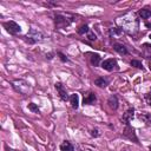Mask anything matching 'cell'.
<instances>
[{
    "mask_svg": "<svg viewBox=\"0 0 151 151\" xmlns=\"http://www.w3.org/2000/svg\"><path fill=\"white\" fill-rule=\"evenodd\" d=\"M14 90L17 92H19L20 94H28L31 92V86L27 81L22 80V79H18V80H14L12 83Z\"/></svg>",
    "mask_w": 151,
    "mask_h": 151,
    "instance_id": "6da1fadb",
    "label": "cell"
},
{
    "mask_svg": "<svg viewBox=\"0 0 151 151\" xmlns=\"http://www.w3.org/2000/svg\"><path fill=\"white\" fill-rule=\"evenodd\" d=\"M24 38H25V40H26L28 44H35L37 41H40V40L44 39V34H42L40 31L35 29V28H31V29L28 31V33H27Z\"/></svg>",
    "mask_w": 151,
    "mask_h": 151,
    "instance_id": "7a4b0ae2",
    "label": "cell"
},
{
    "mask_svg": "<svg viewBox=\"0 0 151 151\" xmlns=\"http://www.w3.org/2000/svg\"><path fill=\"white\" fill-rule=\"evenodd\" d=\"M72 21H73L72 19H68L67 15H64V14H55V17H54V24H55L57 28H65Z\"/></svg>",
    "mask_w": 151,
    "mask_h": 151,
    "instance_id": "3957f363",
    "label": "cell"
},
{
    "mask_svg": "<svg viewBox=\"0 0 151 151\" xmlns=\"http://www.w3.org/2000/svg\"><path fill=\"white\" fill-rule=\"evenodd\" d=\"M101 67L109 72H112V71H116L118 70V64H117V60L113 59V58H110V59H105L104 61H101Z\"/></svg>",
    "mask_w": 151,
    "mask_h": 151,
    "instance_id": "277c9868",
    "label": "cell"
},
{
    "mask_svg": "<svg viewBox=\"0 0 151 151\" xmlns=\"http://www.w3.org/2000/svg\"><path fill=\"white\" fill-rule=\"evenodd\" d=\"M4 26L6 27V29L11 33V34H18L21 32V27L15 22V21H7L4 24Z\"/></svg>",
    "mask_w": 151,
    "mask_h": 151,
    "instance_id": "5b68a950",
    "label": "cell"
},
{
    "mask_svg": "<svg viewBox=\"0 0 151 151\" xmlns=\"http://www.w3.org/2000/svg\"><path fill=\"white\" fill-rule=\"evenodd\" d=\"M54 87H55V90L58 91V93H59L61 100L66 101L67 99H70V97H68V94H67V92H66V88H65V86H64L61 83H55V84H54Z\"/></svg>",
    "mask_w": 151,
    "mask_h": 151,
    "instance_id": "8992f818",
    "label": "cell"
},
{
    "mask_svg": "<svg viewBox=\"0 0 151 151\" xmlns=\"http://www.w3.org/2000/svg\"><path fill=\"white\" fill-rule=\"evenodd\" d=\"M123 134L125 136V137H127L129 139H133L136 143H138V138H137V136H136V132H134V129L131 126V125H126V127H125V130L123 131Z\"/></svg>",
    "mask_w": 151,
    "mask_h": 151,
    "instance_id": "52a82bcc",
    "label": "cell"
},
{
    "mask_svg": "<svg viewBox=\"0 0 151 151\" xmlns=\"http://www.w3.org/2000/svg\"><path fill=\"white\" fill-rule=\"evenodd\" d=\"M96 99H97V97H96V93H93V92H87V93H85L84 94V99H83V104L84 105H92L94 101H96Z\"/></svg>",
    "mask_w": 151,
    "mask_h": 151,
    "instance_id": "ba28073f",
    "label": "cell"
},
{
    "mask_svg": "<svg viewBox=\"0 0 151 151\" xmlns=\"http://www.w3.org/2000/svg\"><path fill=\"white\" fill-rule=\"evenodd\" d=\"M133 116H134V110L131 107V109H129V110L123 114L122 120L125 123V125H130V122L133 119Z\"/></svg>",
    "mask_w": 151,
    "mask_h": 151,
    "instance_id": "9c48e42d",
    "label": "cell"
},
{
    "mask_svg": "<svg viewBox=\"0 0 151 151\" xmlns=\"http://www.w3.org/2000/svg\"><path fill=\"white\" fill-rule=\"evenodd\" d=\"M113 50H114L116 52H118L119 54H122V55H125V54L129 53V52H127V48H126L123 44H118V42L113 44Z\"/></svg>",
    "mask_w": 151,
    "mask_h": 151,
    "instance_id": "30bf717a",
    "label": "cell"
},
{
    "mask_svg": "<svg viewBox=\"0 0 151 151\" xmlns=\"http://www.w3.org/2000/svg\"><path fill=\"white\" fill-rule=\"evenodd\" d=\"M107 104L112 110H117L118 109V98H117V96H114V94L110 96L109 99H107Z\"/></svg>",
    "mask_w": 151,
    "mask_h": 151,
    "instance_id": "8fae6325",
    "label": "cell"
},
{
    "mask_svg": "<svg viewBox=\"0 0 151 151\" xmlns=\"http://www.w3.org/2000/svg\"><path fill=\"white\" fill-rule=\"evenodd\" d=\"M94 84H96L98 87L104 88V87H106V86L109 85V80H107L106 78H104V77H98V78L94 79Z\"/></svg>",
    "mask_w": 151,
    "mask_h": 151,
    "instance_id": "7c38bea8",
    "label": "cell"
},
{
    "mask_svg": "<svg viewBox=\"0 0 151 151\" xmlns=\"http://www.w3.org/2000/svg\"><path fill=\"white\" fill-rule=\"evenodd\" d=\"M70 103H71V106L73 109H78L79 107V96L77 93H73L70 96Z\"/></svg>",
    "mask_w": 151,
    "mask_h": 151,
    "instance_id": "4fadbf2b",
    "label": "cell"
},
{
    "mask_svg": "<svg viewBox=\"0 0 151 151\" xmlns=\"http://www.w3.org/2000/svg\"><path fill=\"white\" fill-rule=\"evenodd\" d=\"M60 151H74V147L73 145L68 142V140H64L61 144H60Z\"/></svg>",
    "mask_w": 151,
    "mask_h": 151,
    "instance_id": "5bb4252c",
    "label": "cell"
},
{
    "mask_svg": "<svg viewBox=\"0 0 151 151\" xmlns=\"http://www.w3.org/2000/svg\"><path fill=\"white\" fill-rule=\"evenodd\" d=\"M91 57V64L93 65V66H98L99 64H100V57H99V54H97V53H88Z\"/></svg>",
    "mask_w": 151,
    "mask_h": 151,
    "instance_id": "9a60e30c",
    "label": "cell"
},
{
    "mask_svg": "<svg viewBox=\"0 0 151 151\" xmlns=\"http://www.w3.org/2000/svg\"><path fill=\"white\" fill-rule=\"evenodd\" d=\"M138 13H139V15H140L143 19H147V18L151 17V9H147V8H143V9H140Z\"/></svg>",
    "mask_w": 151,
    "mask_h": 151,
    "instance_id": "2e32d148",
    "label": "cell"
},
{
    "mask_svg": "<svg viewBox=\"0 0 151 151\" xmlns=\"http://www.w3.org/2000/svg\"><path fill=\"white\" fill-rule=\"evenodd\" d=\"M139 118H140L143 122H145L146 124L151 125V113H149V112H145V113L140 114V116H139Z\"/></svg>",
    "mask_w": 151,
    "mask_h": 151,
    "instance_id": "e0dca14e",
    "label": "cell"
},
{
    "mask_svg": "<svg viewBox=\"0 0 151 151\" xmlns=\"http://www.w3.org/2000/svg\"><path fill=\"white\" fill-rule=\"evenodd\" d=\"M130 65H131V66H133V67H136V68L143 70V64H142V61H139V60H136V59H133V60H131Z\"/></svg>",
    "mask_w": 151,
    "mask_h": 151,
    "instance_id": "ac0fdd59",
    "label": "cell"
},
{
    "mask_svg": "<svg viewBox=\"0 0 151 151\" xmlns=\"http://www.w3.org/2000/svg\"><path fill=\"white\" fill-rule=\"evenodd\" d=\"M28 110H29V111H32L33 113H39V112H40V111H39L38 105H37V104H34V103H29V104H28Z\"/></svg>",
    "mask_w": 151,
    "mask_h": 151,
    "instance_id": "d6986e66",
    "label": "cell"
},
{
    "mask_svg": "<svg viewBox=\"0 0 151 151\" xmlns=\"http://www.w3.org/2000/svg\"><path fill=\"white\" fill-rule=\"evenodd\" d=\"M88 32H90V28H88L87 25H83V26H80L78 28V33L79 34H85V33H88Z\"/></svg>",
    "mask_w": 151,
    "mask_h": 151,
    "instance_id": "ffe728a7",
    "label": "cell"
},
{
    "mask_svg": "<svg viewBox=\"0 0 151 151\" xmlns=\"http://www.w3.org/2000/svg\"><path fill=\"white\" fill-rule=\"evenodd\" d=\"M123 31H122V28L120 27H114V28H112L111 31H110V33L111 34H120Z\"/></svg>",
    "mask_w": 151,
    "mask_h": 151,
    "instance_id": "44dd1931",
    "label": "cell"
},
{
    "mask_svg": "<svg viewBox=\"0 0 151 151\" xmlns=\"http://www.w3.org/2000/svg\"><path fill=\"white\" fill-rule=\"evenodd\" d=\"M91 136H92V137H99V136H100L99 130H98V129H92V130H91Z\"/></svg>",
    "mask_w": 151,
    "mask_h": 151,
    "instance_id": "7402d4cb",
    "label": "cell"
},
{
    "mask_svg": "<svg viewBox=\"0 0 151 151\" xmlns=\"http://www.w3.org/2000/svg\"><path fill=\"white\" fill-rule=\"evenodd\" d=\"M57 54L59 55V58H60V60H61V61H64V63H66V61H67V58L65 57V54H63L61 52H58Z\"/></svg>",
    "mask_w": 151,
    "mask_h": 151,
    "instance_id": "603a6c76",
    "label": "cell"
},
{
    "mask_svg": "<svg viewBox=\"0 0 151 151\" xmlns=\"http://www.w3.org/2000/svg\"><path fill=\"white\" fill-rule=\"evenodd\" d=\"M88 39L93 41V40H96V39H97V37H96V34H94L93 32H91V31H90V32H88Z\"/></svg>",
    "mask_w": 151,
    "mask_h": 151,
    "instance_id": "cb8c5ba5",
    "label": "cell"
},
{
    "mask_svg": "<svg viewBox=\"0 0 151 151\" xmlns=\"http://www.w3.org/2000/svg\"><path fill=\"white\" fill-rule=\"evenodd\" d=\"M145 100H146V103H147V105H150L151 106V94H145Z\"/></svg>",
    "mask_w": 151,
    "mask_h": 151,
    "instance_id": "d4e9b609",
    "label": "cell"
},
{
    "mask_svg": "<svg viewBox=\"0 0 151 151\" xmlns=\"http://www.w3.org/2000/svg\"><path fill=\"white\" fill-rule=\"evenodd\" d=\"M46 58H47V59H52V58H53V53H48V54H46Z\"/></svg>",
    "mask_w": 151,
    "mask_h": 151,
    "instance_id": "484cf974",
    "label": "cell"
},
{
    "mask_svg": "<svg viewBox=\"0 0 151 151\" xmlns=\"http://www.w3.org/2000/svg\"><path fill=\"white\" fill-rule=\"evenodd\" d=\"M145 26L149 27V28H151V24H145Z\"/></svg>",
    "mask_w": 151,
    "mask_h": 151,
    "instance_id": "4316f807",
    "label": "cell"
},
{
    "mask_svg": "<svg viewBox=\"0 0 151 151\" xmlns=\"http://www.w3.org/2000/svg\"><path fill=\"white\" fill-rule=\"evenodd\" d=\"M6 149H7V150H8V151H15V150H12V149H8V147H7V146H6Z\"/></svg>",
    "mask_w": 151,
    "mask_h": 151,
    "instance_id": "83f0119b",
    "label": "cell"
},
{
    "mask_svg": "<svg viewBox=\"0 0 151 151\" xmlns=\"http://www.w3.org/2000/svg\"><path fill=\"white\" fill-rule=\"evenodd\" d=\"M149 38H150V39H151V33H150V35H149Z\"/></svg>",
    "mask_w": 151,
    "mask_h": 151,
    "instance_id": "f1b7e54d",
    "label": "cell"
},
{
    "mask_svg": "<svg viewBox=\"0 0 151 151\" xmlns=\"http://www.w3.org/2000/svg\"><path fill=\"white\" fill-rule=\"evenodd\" d=\"M149 149H150V151H151V145H150V146H149Z\"/></svg>",
    "mask_w": 151,
    "mask_h": 151,
    "instance_id": "f546056e",
    "label": "cell"
}]
</instances>
